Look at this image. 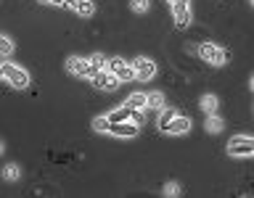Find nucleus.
<instances>
[{
    "instance_id": "obj_22",
    "label": "nucleus",
    "mask_w": 254,
    "mask_h": 198,
    "mask_svg": "<svg viewBox=\"0 0 254 198\" xmlns=\"http://www.w3.org/2000/svg\"><path fill=\"white\" fill-rule=\"evenodd\" d=\"M130 8H132L135 13H148L151 3H148V0H130Z\"/></svg>"
},
{
    "instance_id": "obj_17",
    "label": "nucleus",
    "mask_w": 254,
    "mask_h": 198,
    "mask_svg": "<svg viewBox=\"0 0 254 198\" xmlns=\"http://www.w3.org/2000/svg\"><path fill=\"white\" fill-rule=\"evenodd\" d=\"M109 119H111V122H130V106H125V103H122V108L111 111Z\"/></svg>"
},
{
    "instance_id": "obj_20",
    "label": "nucleus",
    "mask_w": 254,
    "mask_h": 198,
    "mask_svg": "<svg viewBox=\"0 0 254 198\" xmlns=\"http://www.w3.org/2000/svg\"><path fill=\"white\" fill-rule=\"evenodd\" d=\"M183 193V188L178 185V182H167V185L162 188V196H167V198H178Z\"/></svg>"
},
{
    "instance_id": "obj_2",
    "label": "nucleus",
    "mask_w": 254,
    "mask_h": 198,
    "mask_svg": "<svg viewBox=\"0 0 254 198\" xmlns=\"http://www.w3.org/2000/svg\"><path fill=\"white\" fill-rule=\"evenodd\" d=\"M198 58L206 61V63H212V66H225L228 58H230V53L225 50V48L214 45V43H201V45H198Z\"/></svg>"
},
{
    "instance_id": "obj_18",
    "label": "nucleus",
    "mask_w": 254,
    "mask_h": 198,
    "mask_svg": "<svg viewBox=\"0 0 254 198\" xmlns=\"http://www.w3.org/2000/svg\"><path fill=\"white\" fill-rule=\"evenodd\" d=\"M148 108H154V111H162L164 108V93H148Z\"/></svg>"
},
{
    "instance_id": "obj_4",
    "label": "nucleus",
    "mask_w": 254,
    "mask_h": 198,
    "mask_svg": "<svg viewBox=\"0 0 254 198\" xmlns=\"http://www.w3.org/2000/svg\"><path fill=\"white\" fill-rule=\"evenodd\" d=\"M106 69L114 71V74L122 79V82H130V79L138 77V74H135V66H132V63H127V61H122V58H111Z\"/></svg>"
},
{
    "instance_id": "obj_25",
    "label": "nucleus",
    "mask_w": 254,
    "mask_h": 198,
    "mask_svg": "<svg viewBox=\"0 0 254 198\" xmlns=\"http://www.w3.org/2000/svg\"><path fill=\"white\" fill-rule=\"evenodd\" d=\"M40 3H56V0H40Z\"/></svg>"
},
{
    "instance_id": "obj_5",
    "label": "nucleus",
    "mask_w": 254,
    "mask_h": 198,
    "mask_svg": "<svg viewBox=\"0 0 254 198\" xmlns=\"http://www.w3.org/2000/svg\"><path fill=\"white\" fill-rule=\"evenodd\" d=\"M53 5L71 8V11H77L79 16H85V19H90V16L95 13V5H93V0H56Z\"/></svg>"
},
{
    "instance_id": "obj_11",
    "label": "nucleus",
    "mask_w": 254,
    "mask_h": 198,
    "mask_svg": "<svg viewBox=\"0 0 254 198\" xmlns=\"http://www.w3.org/2000/svg\"><path fill=\"white\" fill-rule=\"evenodd\" d=\"M198 106H201V111H204V114H217V108H220V100H217V95L206 93V95H201V100H198Z\"/></svg>"
},
{
    "instance_id": "obj_7",
    "label": "nucleus",
    "mask_w": 254,
    "mask_h": 198,
    "mask_svg": "<svg viewBox=\"0 0 254 198\" xmlns=\"http://www.w3.org/2000/svg\"><path fill=\"white\" fill-rule=\"evenodd\" d=\"M132 66H135V74H138V79H143V82L156 74V63L151 61V58H146V55L135 58V61H132Z\"/></svg>"
},
{
    "instance_id": "obj_21",
    "label": "nucleus",
    "mask_w": 254,
    "mask_h": 198,
    "mask_svg": "<svg viewBox=\"0 0 254 198\" xmlns=\"http://www.w3.org/2000/svg\"><path fill=\"white\" fill-rule=\"evenodd\" d=\"M0 53H3L5 58H8V55H11V53H13V40L8 37V35H3V37H0Z\"/></svg>"
},
{
    "instance_id": "obj_1",
    "label": "nucleus",
    "mask_w": 254,
    "mask_h": 198,
    "mask_svg": "<svg viewBox=\"0 0 254 198\" xmlns=\"http://www.w3.org/2000/svg\"><path fill=\"white\" fill-rule=\"evenodd\" d=\"M0 77H3L11 87H16V90H24V87H29V74H27V71H24L21 66L11 63V61H5L3 66H0Z\"/></svg>"
},
{
    "instance_id": "obj_8",
    "label": "nucleus",
    "mask_w": 254,
    "mask_h": 198,
    "mask_svg": "<svg viewBox=\"0 0 254 198\" xmlns=\"http://www.w3.org/2000/svg\"><path fill=\"white\" fill-rule=\"evenodd\" d=\"M138 130L140 127L135 124V122H111V130H109V135H114V138H135L138 135Z\"/></svg>"
},
{
    "instance_id": "obj_13",
    "label": "nucleus",
    "mask_w": 254,
    "mask_h": 198,
    "mask_svg": "<svg viewBox=\"0 0 254 198\" xmlns=\"http://www.w3.org/2000/svg\"><path fill=\"white\" fill-rule=\"evenodd\" d=\"M125 106H130V108H148V95L146 93H132L130 98L125 100Z\"/></svg>"
},
{
    "instance_id": "obj_12",
    "label": "nucleus",
    "mask_w": 254,
    "mask_h": 198,
    "mask_svg": "<svg viewBox=\"0 0 254 198\" xmlns=\"http://www.w3.org/2000/svg\"><path fill=\"white\" fill-rule=\"evenodd\" d=\"M222 127H225V122L217 116V114H206V124H204V130L209 132V135H220L222 132Z\"/></svg>"
},
{
    "instance_id": "obj_3",
    "label": "nucleus",
    "mask_w": 254,
    "mask_h": 198,
    "mask_svg": "<svg viewBox=\"0 0 254 198\" xmlns=\"http://www.w3.org/2000/svg\"><path fill=\"white\" fill-rule=\"evenodd\" d=\"M228 153L230 156H254V138L233 135V138L228 140Z\"/></svg>"
},
{
    "instance_id": "obj_16",
    "label": "nucleus",
    "mask_w": 254,
    "mask_h": 198,
    "mask_svg": "<svg viewBox=\"0 0 254 198\" xmlns=\"http://www.w3.org/2000/svg\"><path fill=\"white\" fill-rule=\"evenodd\" d=\"M90 66H93V71H95V74H98V71H103V69L109 66L106 55H103V53H93V55H90Z\"/></svg>"
},
{
    "instance_id": "obj_15",
    "label": "nucleus",
    "mask_w": 254,
    "mask_h": 198,
    "mask_svg": "<svg viewBox=\"0 0 254 198\" xmlns=\"http://www.w3.org/2000/svg\"><path fill=\"white\" fill-rule=\"evenodd\" d=\"M175 116H178V111H175V108H162V114H159V130L164 132L167 124H170Z\"/></svg>"
},
{
    "instance_id": "obj_9",
    "label": "nucleus",
    "mask_w": 254,
    "mask_h": 198,
    "mask_svg": "<svg viewBox=\"0 0 254 198\" xmlns=\"http://www.w3.org/2000/svg\"><path fill=\"white\" fill-rule=\"evenodd\" d=\"M172 16H175V24L178 27H188L193 13H190V5L188 3H180V5H172Z\"/></svg>"
},
{
    "instance_id": "obj_24",
    "label": "nucleus",
    "mask_w": 254,
    "mask_h": 198,
    "mask_svg": "<svg viewBox=\"0 0 254 198\" xmlns=\"http://www.w3.org/2000/svg\"><path fill=\"white\" fill-rule=\"evenodd\" d=\"M249 87H252V93H254V74H252V79H249Z\"/></svg>"
},
{
    "instance_id": "obj_23",
    "label": "nucleus",
    "mask_w": 254,
    "mask_h": 198,
    "mask_svg": "<svg viewBox=\"0 0 254 198\" xmlns=\"http://www.w3.org/2000/svg\"><path fill=\"white\" fill-rule=\"evenodd\" d=\"M170 5H180V3H188V0H167Z\"/></svg>"
},
{
    "instance_id": "obj_14",
    "label": "nucleus",
    "mask_w": 254,
    "mask_h": 198,
    "mask_svg": "<svg viewBox=\"0 0 254 198\" xmlns=\"http://www.w3.org/2000/svg\"><path fill=\"white\" fill-rule=\"evenodd\" d=\"M3 180H5V182H16V180H21V166H19V164H5V169H3Z\"/></svg>"
},
{
    "instance_id": "obj_19",
    "label": "nucleus",
    "mask_w": 254,
    "mask_h": 198,
    "mask_svg": "<svg viewBox=\"0 0 254 198\" xmlns=\"http://www.w3.org/2000/svg\"><path fill=\"white\" fill-rule=\"evenodd\" d=\"M93 130L95 132H109L111 130V119L109 116H95L93 119Z\"/></svg>"
},
{
    "instance_id": "obj_26",
    "label": "nucleus",
    "mask_w": 254,
    "mask_h": 198,
    "mask_svg": "<svg viewBox=\"0 0 254 198\" xmlns=\"http://www.w3.org/2000/svg\"><path fill=\"white\" fill-rule=\"evenodd\" d=\"M252 5H254V0H252Z\"/></svg>"
},
{
    "instance_id": "obj_6",
    "label": "nucleus",
    "mask_w": 254,
    "mask_h": 198,
    "mask_svg": "<svg viewBox=\"0 0 254 198\" xmlns=\"http://www.w3.org/2000/svg\"><path fill=\"white\" fill-rule=\"evenodd\" d=\"M119 82H122V79H119L114 71H109V69H103V71H98V74L93 77V85L98 87V90H117L119 87Z\"/></svg>"
},
{
    "instance_id": "obj_10",
    "label": "nucleus",
    "mask_w": 254,
    "mask_h": 198,
    "mask_svg": "<svg viewBox=\"0 0 254 198\" xmlns=\"http://www.w3.org/2000/svg\"><path fill=\"white\" fill-rule=\"evenodd\" d=\"M190 130V119L188 116H175L170 124H167V130L164 132H170V135H186Z\"/></svg>"
}]
</instances>
